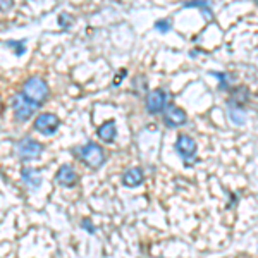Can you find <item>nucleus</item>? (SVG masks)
<instances>
[{"instance_id": "obj_1", "label": "nucleus", "mask_w": 258, "mask_h": 258, "mask_svg": "<svg viewBox=\"0 0 258 258\" xmlns=\"http://www.w3.org/2000/svg\"><path fill=\"white\" fill-rule=\"evenodd\" d=\"M21 93H23L28 100H31L33 103H36V105H40V107L43 105V103L47 102L48 97H50L48 85L45 83L43 78H40V76L28 78V80L24 81Z\"/></svg>"}, {"instance_id": "obj_2", "label": "nucleus", "mask_w": 258, "mask_h": 258, "mask_svg": "<svg viewBox=\"0 0 258 258\" xmlns=\"http://www.w3.org/2000/svg\"><path fill=\"white\" fill-rule=\"evenodd\" d=\"M78 157L91 169H100L107 160L105 150L100 147L98 143H93V141H90V143L83 145L81 148H78Z\"/></svg>"}, {"instance_id": "obj_3", "label": "nucleus", "mask_w": 258, "mask_h": 258, "mask_svg": "<svg viewBox=\"0 0 258 258\" xmlns=\"http://www.w3.org/2000/svg\"><path fill=\"white\" fill-rule=\"evenodd\" d=\"M11 107H12V110H14L16 120H19V122L30 120L33 117V114L40 109V105H36V103L31 102V100H28L23 93H16L14 97H12Z\"/></svg>"}, {"instance_id": "obj_4", "label": "nucleus", "mask_w": 258, "mask_h": 258, "mask_svg": "<svg viewBox=\"0 0 258 258\" xmlns=\"http://www.w3.org/2000/svg\"><path fill=\"white\" fill-rule=\"evenodd\" d=\"M43 150H45L43 143H40V141L33 138H23L16 143V155L23 162L36 160L43 153Z\"/></svg>"}, {"instance_id": "obj_5", "label": "nucleus", "mask_w": 258, "mask_h": 258, "mask_svg": "<svg viewBox=\"0 0 258 258\" xmlns=\"http://www.w3.org/2000/svg\"><path fill=\"white\" fill-rule=\"evenodd\" d=\"M167 103H169V93L164 88H157V90H152L147 95L145 105H147L148 114L155 115V114H159V112H165V109L169 107Z\"/></svg>"}, {"instance_id": "obj_6", "label": "nucleus", "mask_w": 258, "mask_h": 258, "mask_svg": "<svg viewBox=\"0 0 258 258\" xmlns=\"http://www.w3.org/2000/svg\"><path fill=\"white\" fill-rule=\"evenodd\" d=\"M60 127V119L57 117L55 114H50V112H45V114H40L38 117L35 119V129L38 133H41L43 136H52L59 131Z\"/></svg>"}, {"instance_id": "obj_7", "label": "nucleus", "mask_w": 258, "mask_h": 258, "mask_svg": "<svg viewBox=\"0 0 258 258\" xmlns=\"http://www.w3.org/2000/svg\"><path fill=\"white\" fill-rule=\"evenodd\" d=\"M176 152L179 153V157H181V159L184 160L186 164H189V162L197 160V141H195L188 135L177 136Z\"/></svg>"}, {"instance_id": "obj_8", "label": "nucleus", "mask_w": 258, "mask_h": 258, "mask_svg": "<svg viewBox=\"0 0 258 258\" xmlns=\"http://www.w3.org/2000/svg\"><path fill=\"white\" fill-rule=\"evenodd\" d=\"M188 122L186 112L177 105H169L164 112V124L167 127H181Z\"/></svg>"}, {"instance_id": "obj_9", "label": "nucleus", "mask_w": 258, "mask_h": 258, "mask_svg": "<svg viewBox=\"0 0 258 258\" xmlns=\"http://www.w3.org/2000/svg\"><path fill=\"white\" fill-rule=\"evenodd\" d=\"M78 179H80V176H78L76 170L71 167V165H62L55 174V181L59 182L62 188H73V186H76Z\"/></svg>"}, {"instance_id": "obj_10", "label": "nucleus", "mask_w": 258, "mask_h": 258, "mask_svg": "<svg viewBox=\"0 0 258 258\" xmlns=\"http://www.w3.org/2000/svg\"><path fill=\"white\" fill-rule=\"evenodd\" d=\"M21 179H23L24 184L30 186L31 189H38L41 186V181H43L40 170L31 169V167H24L23 170H21Z\"/></svg>"}, {"instance_id": "obj_11", "label": "nucleus", "mask_w": 258, "mask_h": 258, "mask_svg": "<svg viewBox=\"0 0 258 258\" xmlns=\"http://www.w3.org/2000/svg\"><path fill=\"white\" fill-rule=\"evenodd\" d=\"M143 182V170L140 167H131L127 170H124L122 174V184L126 188H138Z\"/></svg>"}, {"instance_id": "obj_12", "label": "nucleus", "mask_w": 258, "mask_h": 258, "mask_svg": "<svg viewBox=\"0 0 258 258\" xmlns=\"http://www.w3.org/2000/svg\"><path fill=\"white\" fill-rule=\"evenodd\" d=\"M97 135L100 140H103L105 143H112L115 140V135H117V127H115L114 120H105L98 129H97Z\"/></svg>"}, {"instance_id": "obj_13", "label": "nucleus", "mask_w": 258, "mask_h": 258, "mask_svg": "<svg viewBox=\"0 0 258 258\" xmlns=\"http://www.w3.org/2000/svg\"><path fill=\"white\" fill-rule=\"evenodd\" d=\"M248 98H249L248 88H244V86H238V88L231 93V98L227 100V105L229 107H241V109H243V105L248 102Z\"/></svg>"}, {"instance_id": "obj_14", "label": "nucleus", "mask_w": 258, "mask_h": 258, "mask_svg": "<svg viewBox=\"0 0 258 258\" xmlns=\"http://www.w3.org/2000/svg\"><path fill=\"white\" fill-rule=\"evenodd\" d=\"M229 119L236 124V126H243L246 122V112L241 107H229Z\"/></svg>"}, {"instance_id": "obj_15", "label": "nucleus", "mask_w": 258, "mask_h": 258, "mask_svg": "<svg viewBox=\"0 0 258 258\" xmlns=\"http://www.w3.org/2000/svg\"><path fill=\"white\" fill-rule=\"evenodd\" d=\"M24 43H26V40H23V41H14V40H9V41H6V47H9L14 50V53L16 55H23L24 52H26V48H24Z\"/></svg>"}, {"instance_id": "obj_16", "label": "nucleus", "mask_w": 258, "mask_h": 258, "mask_svg": "<svg viewBox=\"0 0 258 258\" xmlns=\"http://www.w3.org/2000/svg\"><path fill=\"white\" fill-rule=\"evenodd\" d=\"M184 9H200V11H205V9H210V2H184L182 4Z\"/></svg>"}, {"instance_id": "obj_17", "label": "nucleus", "mask_w": 258, "mask_h": 258, "mask_svg": "<svg viewBox=\"0 0 258 258\" xmlns=\"http://www.w3.org/2000/svg\"><path fill=\"white\" fill-rule=\"evenodd\" d=\"M212 76H215V78H217V80L220 81V90H227V88H229V80H231L232 76H229L227 73H224V74L212 73Z\"/></svg>"}, {"instance_id": "obj_18", "label": "nucleus", "mask_w": 258, "mask_h": 258, "mask_svg": "<svg viewBox=\"0 0 258 258\" xmlns=\"http://www.w3.org/2000/svg\"><path fill=\"white\" fill-rule=\"evenodd\" d=\"M155 28L160 33H167V31L172 30V24H170L169 19H160V21H157V23H155Z\"/></svg>"}, {"instance_id": "obj_19", "label": "nucleus", "mask_w": 258, "mask_h": 258, "mask_svg": "<svg viewBox=\"0 0 258 258\" xmlns=\"http://www.w3.org/2000/svg\"><path fill=\"white\" fill-rule=\"evenodd\" d=\"M71 23H73V18H71L69 14H62L59 18V24L64 28V30H68V28L71 26Z\"/></svg>"}, {"instance_id": "obj_20", "label": "nucleus", "mask_w": 258, "mask_h": 258, "mask_svg": "<svg viewBox=\"0 0 258 258\" xmlns=\"http://www.w3.org/2000/svg\"><path fill=\"white\" fill-rule=\"evenodd\" d=\"M81 226L85 227L86 231L90 232V234H93V232H95V227H93V224H91L88 219H85V220H83V224H81Z\"/></svg>"}, {"instance_id": "obj_21", "label": "nucleus", "mask_w": 258, "mask_h": 258, "mask_svg": "<svg viewBox=\"0 0 258 258\" xmlns=\"http://www.w3.org/2000/svg\"><path fill=\"white\" fill-rule=\"evenodd\" d=\"M11 7H12V2H2V12L9 11Z\"/></svg>"}, {"instance_id": "obj_22", "label": "nucleus", "mask_w": 258, "mask_h": 258, "mask_svg": "<svg viewBox=\"0 0 258 258\" xmlns=\"http://www.w3.org/2000/svg\"><path fill=\"white\" fill-rule=\"evenodd\" d=\"M256 6H258V2H256Z\"/></svg>"}]
</instances>
